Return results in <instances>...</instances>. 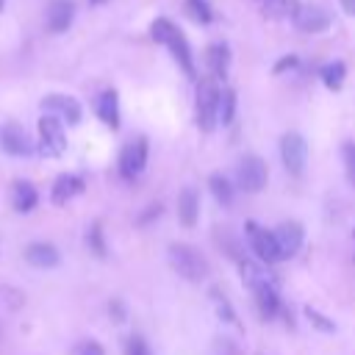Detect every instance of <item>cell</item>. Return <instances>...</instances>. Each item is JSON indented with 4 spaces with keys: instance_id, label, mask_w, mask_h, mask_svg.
<instances>
[{
    "instance_id": "obj_1",
    "label": "cell",
    "mask_w": 355,
    "mask_h": 355,
    "mask_svg": "<svg viewBox=\"0 0 355 355\" xmlns=\"http://www.w3.org/2000/svg\"><path fill=\"white\" fill-rule=\"evenodd\" d=\"M150 36H153V42L166 44V47H169L172 58H175V61H178V67L186 72V78H197V69H194V55H191L189 39L183 36V31H180L175 22H169V19L158 17V19L150 25Z\"/></svg>"
},
{
    "instance_id": "obj_2",
    "label": "cell",
    "mask_w": 355,
    "mask_h": 355,
    "mask_svg": "<svg viewBox=\"0 0 355 355\" xmlns=\"http://www.w3.org/2000/svg\"><path fill=\"white\" fill-rule=\"evenodd\" d=\"M219 97H222V89L216 86L214 78H202L197 83V94H194V119H197V128L202 133H211L216 125H219Z\"/></svg>"
},
{
    "instance_id": "obj_3",
    "label": "cell",
    "mask_w": 355,
    "mask_h": 355,
    "mask_svg": "<svg viewBox=\"0 0 355 355\" xmlns=\"http://www.w3.org/2000/svg\"><path fill=\"white\" fill-rule=\"evenodd\" d=\"M166 255H169L172 269H175L180 277H186L189 283H202V280L208 277V261H205V255H202L200 250L175 241V244H169Z\"/></svg>"
},
{
    "instance_id": "obj_4",
    "label": "cell",
    "mask_w": 355,
    "mask_h": 355,
    "mask_svg": "<svg viewBox=\"0 0 355 355\" xmlns=\"http://www.w3.org/2000/svg\"><path fill=\"white\" fill-rule=\"evenodd\" d=\"M266 178H269V169H266V164H263L261 155H244V158L236 164V183H239V189L247 191V194L263 191Z\"/></svg>"
},
{
    "instance_id": "obj_5",
    "label": "cell",
    "mask_w": 355,
    "mask_h": 355,
    "mask_svg": "<svg viewBox=\"0 0 355 355\" xmlns=\"http://www.w3.org/2000/svg\"><path fill=\"white\" fill-rule=\"evenodd\" d=\"M67 150V133L55 114H44L39 119V153L47 158H58Z\"/></svg>"
},
{
    "instance_id": "obj_6",
    "label": "cell",
    "mask_w": 355,
    "mask_h": 355,
    "mask_svg": "<svg viewBox=\"0 0 355 355\" xmlns=\"http://www.w3.org/2000/svg\"><path fill=\"white\" fill-rule=\"evenodd\" d=\"M147 155H150V144L144 136H136L133 141H128L119 153V175L125 180H136L147 166Z\"/></svg>"
},
{
    "instance_id": "obj_7",
    "label": "cell",
    "mask_w": 355,
    "mask_h": 355,
    "mask_svg": "<svg viewBox=\"0 0 355 355\" xmlns=\"http://www.w3.org/2000/svg\"><path fill=\"white\" fill-rule=\"evenodd\" d=\"M280 158H283V166L288 169V175L294 178H302L305 172V164H308V144L300 133H286L280 139Z\"/></svg>"
},
{
    "instance_id": "obj_8",
    "label": "cell",
    "mask_w": 355,
    "mask_h": 355,
    "mask_svg": "<svg viewBox=\"0 0 355 355\" xmlns=\"http://www.w3.org/2000/svg\"><path fill=\"white\" fill-rule=\"evenodd\" d=\"M247 241L252 247V252L258 255V261L263 263H277L280 261V247H277V239H275V230H266L255 222H247Z\"/></svg>"
},
{
    "instance_id": "obj_9",
    "label": "cell",
    "mask_w": 355,
    "mask_h": 355,
    "mask_svg": "<svg viewBox=\"0 0 355 355\" xmlns=\"http://www.w3.org/2000/svg\"><path fill=\"white\" fill-rule=\"evenodd\" d=\"M0 147L8 155H17V158H28L33 153V141H31V136L25 133V128L19 122H6L0 128Z\"/></svg>"
},
{
    "instance_id": "obj_10",
    "label": "cell",
    "mask_w": 355,
    "mask_h": 355,
    "mask_svg": "<svg viewBox=\"0 0 355 355\" xmlns=\"http://www.w3.org/2000/svg\"><path fill=\"white\" fill-rule=\"evenodd\" d=\"M291 22H294V28L300 33H322V31L330 28V14L322 6L308 3V6H300L297 8V14L291 17Z\"/></svg>"
},
{
    "instance_id": "obj_11",
    "label": "cell",
    "mask_w": 355,
    "mask_h": 355,
    "mask_svg": "<svg viewBox=\"0 0 355 355\" xmlns=\"http://www.w3.org/2000/svg\"><path fill=\"white\" fill-rule=\"evenodd\" d=\"M275 239H277V247H280V261H288V258H294L302 250V244H305V227L300 222H283L275 230Z\"/></svg>"
},
{
    "instance_id": "obj_12",
    "label": "cell",
    "mask_w": 355,
    "mask_h": 355,
    "mask_svg": "<svg viewBox=\"0 0 355 355\" xmlns=\"http://www.w3.org/2000/svg\"><path fill=\"white\" fill-rule=\"evenodd\" d=\"M42 108L50 111V114H55V116L64 119L67 125H78L80 116H83L80 103H78L75 97H69V94H47V97L42 100Z\"/></svg>"
},
{
    "instance_id": "obj_13",
    "label": "cell",
    "mask_w": 355,
    "mask_h": 355,
    "mask_svg": "<svg viewBox=\"0 0 355 355\" xmlns=\"http://www.w3.org/2000/svg\"><path fill=\"white\" fill-rule=\"evenodd\" d=\"M83 189H86V183H83L80 175L64 172V175L55 178V183H53V189H50V197H53L55 205H64V202H69L72 197H78Z\"/></svg>"
},
{
    "instance_id": "obj_14",
    "label": "cell",
    "mask_w": 355,
    "mask_h": 355,
    "mask_svg": "<svg viewBox=\"0 0 355 355\" xmlns=\"http://www.w3.org/2000/svg\"><path fill=\"white\" fill-rule=\"evenodd\" d=\"M25 261L36 269H53V266H58L61 252L47 241H33V244L25 247Z\"/></svg>"
},
{
    "instance_id": "obj_15",
    "label": "cell",
    "mask_w": 355,
    "mask_h": 355,
    "mask_svg": "<svg viewBox=\"0 0 355 355\" xmlns=\"http://www.w3.org/2000/svg\"><path fill=\"white\" fill-rule=\"evenodd\" d=\"M252 297H255V305L261 311L263 319H277L280 316V294H277V283H263L258 288H252Z\"/></svg>"
},
{
    "instance_id": "obj_16",
    "label": "cell",
    "mask_w": 355,
    "mask_h": 355,
    "mask_svg": "<svg viewBox=\"0 0 355 355\" xmlns=\"http://www.w3.org/2000/svg\"><path fill=\"white\" fill-rule=\"evenodd\" d=\"M75 19V3L72 0H53L47 8V31L64 33Z\"/></svg>"
},
{
    "instance_id": "obj_17",
    "label": "cell",
    "mask_w": 355,
    "mask_h": 355,
    "mask_svg": "<svg viewBox=\"0 0 355 355\" xmlns=\"http://www.w3.org/2000/svg\"><path fill=\"white\" fill-rule=\"evenodd\" d=\"M178 219L183 227H194L200 219V191L194 186H186L178 197Z\"/></svg>"
},
{
    "instance_id": "obj_18",
    "label": "cell",
    "mask_w": 355,
    "mask_h": 355,
    "mask_svg": "<svg viewBox=\"0 0 355 355\" xmlns=\"http://www.w3.org/2000/svg\"><path fill=\"white\" fill-rule=\"evenodd\" d=\"M239 275H241V280L247 283L250 291L263 286V283H277L272 269H269V263H263V261L261 263L258 261H239Z\"/></svg>"
},
{
    "instance_id": "obj_19",
    "label": "cell",
    "mask_w": 355,
    "mask_h": 355,
    "mask_svg": "<svg viewBox=\"0 0 355 355\" xmlns=\"http://www.w3.org/2000/svg\"><path fill=\"white\" fill-rule=\"evenodd\" d=\"M205 64H208V69H211L214 78H227V69H230V47H227V42L208 44Z\"/></svg>"
},
{
    "instance_id": "obj_20",
    "label": "cell",
    "mask_w": 355,
    "mask_h": 355,
    "mask_svg": "<svg viewBox=\"0 0 355 355\" xmlns=\"http://www.w3.org/2000/svg\"><path fill=\"white\" fill-rule=\"evenodd\" d=\"M94 111H97V116H100L111 130L119 128V94H116L114 89H105V92L97 97Z\"/></svg>"
},
{
    "instance_id": "obj_21",
    "label": "cell",
    "mask_w": 355,
    "mask_h": 355,
    "mask_svg": "<svg viewBox=\"0 0 355 355\" xmlns=\"http://www.w3.org/2000/svg\"><path fill=\"white\" fill-rule=\"evenodd\" d=\"M36 202H39V191H36V186L28 183V180H17L14 189H11V205H14V211L28 214V211L36 208Z\"/></svg>"
},
{
    "instance_id": "obj_22",
    "label": "cell",
    "mask_w": 355,
    "mask_h": 355,
    "mask_svg": "<svg viewBox=\"0 0 355 355\" xmlns=\"http://www.w3.org/2000/svg\"><path fill=\"white\" fill-rule=\"evenodd\" d=\"M300 8V0H263L261 14L266 19H291Z\"/></svg>"
},
{
    "instance_id": "obj_23",
    "label": "cell",
    "mask_w": 355,
    "mask_h": 355,
    "mask_svg": "<svg viewBox=\"0 0 355 355\" xmlns=\"http://www.w3.org/2000/svg\"><path fill=\"white\" fill-rule=\"evenodd\" d=\"M208 186H211V194L219 200V205H233V183L222 175V172H214L211 178H208Z\"/></svg>"
},
{
    "instance_id": "obj_24",
    "label": "cell",
    "mask_w": 355,
    "mask_h": 355,
    "mask_svg": "<svg viewBox=\"0 0 355 355\" xmlns=\"http://www.w3.org/2000/svg\"><path fill=\"white\" fill-rule=\"evenodd\" d=\"M344 78H347V67H344V61H330V64L322 67V83H324L327 89L338 92V89L344 86Z\"/></svg>"
},
{
    "instance_id": "obj_25",
    "label": "cell",
    "mask_w": 355,
    "mask_h": 355,
    "mask_svg": "<svg viewBox=\"0 0 355 355\" xmlns=\"http://www.w3.org/2000/svg\"><path fill=\"white\" fill-rule=\"evenodd\" d=\"M211 302H214L216 316H219L222 322H227V324H239V316H236V311H233L230 300H227V297H225L219 288H211Z\"/></svg>"
},
{
    "instance_id": "obj_26",
    "label": "cell",
    "mask_w": 355,
    "mask_h": 355,
    "mask_svg": "<svg viewBox=\"0 0 355 355\" xmlns=\"http://www.w3.org/2000/svg\"><path fill=\"white\" fill-rule=\"evenodd\" d=\"M186 11H189V17H191L194 22H200V25H208V22L214 19V8H211L208 0H186Z\"/></svg>"
},
{
    "instance_id": "obj_27",
    "label": "cell",
    "mask_w": 355,
    "mask_h": 355,
    "mask_svg": "<svg viewBox=\"0 0 355 355\" xmlns=\"http://www.w3.org/2000/svg\"><path fill=\"white\" fill-rule=\"evenodd\" d=\"M236 116V92L233 89H222V97H219V122L222 125H230Z\"/></svg>"
},
{
    "instance_id": "obj_28",
    "label": "cell",
    "mask_w": 355,
    "mask_h": 355,
    "mask_svg": "<svg viewBox=\"0 0 355 355\" xmlns=\"http://www.w3.org/2000/svg\"><path fill=\"white\" fill-rule=\"evenodd\" d=\"M86 244H89V250L94 252V255H105V236H103V222H92V227H89V233H86Z\"/></svg>"
},
{
    "instance_id": "obj_29",
    "label": "cell",
    "mask_w": 355,
    "mask_h": 355,
    "mask_svg": "<svg viewBox=\"0 0 355 355\" xmlns=\"http://www.w3.org/2000/svg\"><path fill=\"white\" fill-rule=\"evenodd\" d=\"M341 158H344L347 180L355 186V141H344V144H341Z\"/></svg>"
},
{
    "instance_id": "obj_30",
    "label": "cell",
    "mask_w": 355,
    "mask_h": 355,
    "mask_svg": "<svg viewBox=\"0 0 355 355\" xmlns=\"http://www.w3.org/2000/svg\"><path fill=\"white\" fill-rule=\"evenodd\" d=\"M125 355H153V349L141 336H130L125 344Z\"/></svg>"
},
{
    "instance_id": "obj_31",
    "label": "cell",
    "mask_w": 355,
    "mask_h": 355,
    "mask_svg": "<svg viewBox=\"0 0 355 355\" xmlns=\"http://www.w3.org/2000/svg\"><path fill=\"white\" fill-rule=\"evenodd\" d=\"M305 316H308V322H313V324H316L322 333H333V330H336V324H333L330 319H324V316H322L316 308H311V305L305 308Z\"/></svg>"
},
{
    "instance_id": "obj_32",
    "label": "cell",
    "mask_w": 355,
    "mask_h": 355,
    "mask_svg": "<svg viewBox=\"0 0 355 355\" xmlns=\"http://www.w3.org/2000/svg\"><path fill=\"white\" fill-rule=\"evenodd\" d=\"M214 349H216V355H241V349H239V344H233L230 338H216V344H214Z\"/></svg>"
},
{
    "instance_id": "obj_33",
    "label": "cell",
    "mask_w": 355,
    "mask_h": 355,
    "mask_svg": "<svg viewBox=\"0 0 355 355\" xmlns=\"http://www.w3.org/2000/svg\"><path fill=\"white\" fill-rule=\"evenodd\" d=\"M75 355H105V352H103V347L97 341H83V344H78Z\"/></svg>"
},
{
    "instance_id": "obj_34",
    "label": "cell",
    "mask_w": 355,
    "mask_h": 355,
    "mask_svg": "<svg viewBox=\"0 0 355 355\" xmlns=\"http://www.w3.org/2000/svg\"><path fill=\"white\" fill-rule=\"evenodd\" d=\"M297 61H300V58H297L294 53L283 55V58H280V61L275 64V75H280V72H286V69H294V67H297Z\"/></svg>"
},
{
    "instance_id": "obj_35",
    "label": "cell",
    "mask_w": 355,
    "mask_h": 355,
    "mask_svg": "<svg viewBox=\"0 0 355 355\" xmlns=\"http://www.w3.org/2000/svg\"><path fill=\"white\" fill-rule=\"evenodd\" d=\"M158 214H161V205H150V208H147V211L139 216V225H147V222H150L153 216H158Z\"/></svg>"
},
{
    "instance_id": "obj_36",
    "label": "cell",
    "mask_w": 355,
    "mask_h": 355,
    "mask_svg": "<svg viewBox=\"0 0 355 355\" xmlns=\"http://www.w3.org/2000/svg\"><path fill=\"white\" fill-rule=\"evenodd\" d=\"M108 308H111V316H114L116 322H122V319H125V305H122L119 300H114V302H111Z\"/></svg>"
},
{
    "instance_id": "obj_37",
    "label": "cell",
    "mask_w": 355,
    "mask_h": 355,
    "mask_svg": "<svg viewBox=\"0 0 355 355\" xmlns=\"http://www.w3.org/2000/svg\"><path fill=\"white\" fill-rule=\"evenodd\" d=\"M341 3V8L349 14V17H355V0H338Z\"/></svg>"
},
{
    "instance_id": "obj_38",
    "label": "cell",
    "mask_w": 355,
    "mask_h": 355,
    "mask_svg": "<svg viewBox=\"0 0 355 355\" xmlns=\"http://www.w3.org/2000/svg\"><path fill=\"white\" fill-rule=\"evenodd\" d=\"M89 3H92V6H100V3H105V0H89Z\"/></svg>"
},
{
    "instance_id": "obj_39",
    "label": "cell",
    "mask_w": 355,
    "mask_h": 355,
    "mask_svg": "<svg viewBox=\"0 0 355 355\" xmlns=\"http://www.w3.org/2000/svg\"><path fill=\"white\" fill-rule=\"evenodd\" d=\"M3 3H6V0H0V11H3Z\"/></svg>"
}]
</instances>
